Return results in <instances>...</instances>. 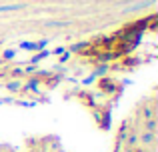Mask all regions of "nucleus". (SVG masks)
Listing matches in <instances>:
<instances>
[{"mask_svg": "<svg viewBox=\"0 0 158 152\" xmlns=\"http://www.w3.org/2000/svg\"><path fill=\"white\" fill-rule=\"evenodd\" d=\"M42 46H44V42H40V44H32V42L22 44V48H26V50H40Z\"/></svg>", "mask_w": 158, "mask_h": 152, "instance_id": "nucleus-2", "label": "nucleus"}, {"mask_svg": "<svg viewBox=\"0 0 158 152\" xmlns=\"http://www.w3.org/2000/svg\"><path fill=\"white\" fill-rule=\"evenodd\" d=\"M20 8H24V4H4V6H0V12H12L20 10Z\"/></svg>", "mask_w": 158, "mask_h": 152, "instance_id": "nucleus-1", "label": "nucleus"}]
</instances>
